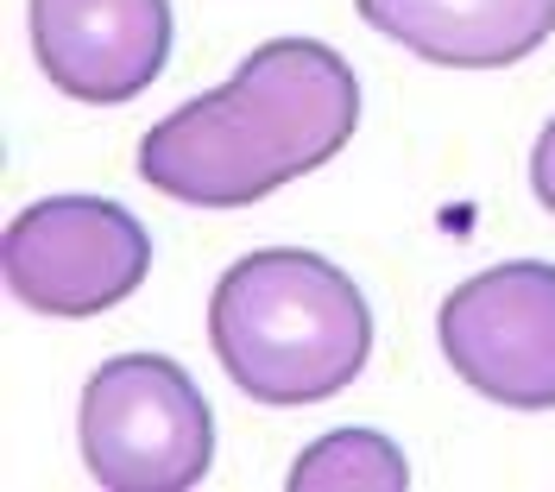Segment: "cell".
I'll return each instance as SVG.
<instances>
[{
	"label": "cell",
	"instance_id": "1",
	"mask_svg": "<svg viewBox=\"0 0 555 492\" xmlns=\"http://www.w3.org/2000/svg\"><path fill=\"white\" fill-rule=\"evenodd\" d=\"M353 127V64L322 38H272L221 89L145 127L139 177L183 209L234 215L341 158Z\"/></svg>",
	"mask_w": 555,
	"mask_h": 492
},
{
	"label": "cell",
	"instance_id": "2",
	"mask_svg": "<svg viewBox=\"0 0 555 492\" xmlns=\"http://www.w3.org/2000/svg\"><path fill=\"white\" fill-rule=\"evenodd\" d=\"M208 341L234 391L272 411H297L360 379L373 353V310L360 284L322 253L259 246L215 284Z\"/></svg>",
	"mask_w": 555,
	"mask_h": 492
},
{
	"label": "cell",
	"instance_id": "3",
	"mask_svg": "<svg viewBox=\"0 0 555 492\" xmlns=\"http://www.w3.org/2000/svg\"><path fill=\"white\" fill-rule=\"evenodd\" d=\"M82 461L107 492H190L215 461V417L171 353H114L82 386Z\"/></svg>",
	"mask_w": 555,
	"mask_h": 492
},
{
	"label": "cell",
	"instance_id": "4",
	"mask_svg": "<svg viewBox=\"0 0 555 492\" xmlns=\"http://www.w3.org/2000/svg\"><path fill=\"white\" fill-rule=\"evenodd\" d=\"M7 290L57 322L107 316L152 272L145 221L107 196H44L7 221L0 241Z\"/></svg>",
	"mask_w": 555,
	"mask_h": 492
},
{
	"label": "cell",
	"instance_id": "5",
	"mask_svg": "<svg viewBox=\"0 0 555 492\" xmlns=\"http://www.w3.org/2000/svg\"><path fill=\"white\" fill-rule=\"evenodd\" d=\"M436 341L461 386L505 411H555V266L505 259L454 284Z\"/></svg>",
	"mask_w": 555,
	"mask_h": 492
},
{
	"label": "cell",
	"instance_id": "6",
	"mask_svg": "<svg viewBox=\"0 0 555 492\" xmlns=\"http://www.w3.org/2000/svg\"><path fill=\"white\" fill-rule=\"evenodd\" d=\"M44 82L89 107H127L171 64V0H33Z\"/></svg>",
	"mask_w": 555,
	"mask_h": 492
},
{
	"label": "cell",
	"instance_id": "7",
	"mask_svg": "<svg viewBox=\"0 0 555 492\" xmlns=\"http://www.w3.org/2000/svg\"><path fill=\"white\" fill-rule=\"evenodd\" d=\"M353 13L436 70H512L555 33V0H353Z\"/></svg>",
	"mask_w": 555,
	"mask_h": 492
},
{
	"label": "cell",
	"instance_id": "8",
	"mask_svg": "<svg viewBox=\"0 0 555 492\" xmlns=\"http://www.w3.org/2000/svg\"><path fill=\"white\" fill-rule=\"evenodd\" d=\"M284 487L291 492H404L411 487V461L379 429H328L322 442H310L297 455Z\"/></svg>",
	"mask_w": 555,
	"mask_h": 492
},
{
	"label": "cell",
	"instance_id": "9",
	"mask_svg": "<svg viewBox=\"0 0 555 492\" xmlns=\"http://www.w3.org/2000/svg\"><path fill=\"white\" fill-rule=\"evenodd\" d=\"M530 190L555 215V114H550V127L537 133V145H530Z\"/></svg>",
	"mask_w": 555,
	"mask_h": 492
}]
</instances>
